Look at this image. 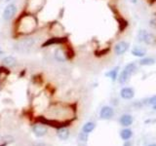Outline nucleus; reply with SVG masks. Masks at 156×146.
<instances>
[{
  "instance_id": "nucleus-1",
  "label": "nucleus",
  "mask_w": 156,
  "mask_h": 146,
  "mask_svg": "<svg viewBox=\"0 0 156 146\" xmlns=\"http://www.w3.org/2000/svg\"><path fill=\"white\" fill-rule=\"evenodd\" d=\"M138 38L140 42H143L146 45L149 46H153L156 44V36L155 34H153L152 32H148L145 29H143V30H140L139 34H138Z\"/></svg>"
},
{
  "instance_id": "nucleus-2",
  "label": "nucleus",
  "mask_w": 156,
  "mask_h": 146,
  "mask_svg": "<svg viewBox=\"0 0 156 146\" xmlns=\"http://www.w3.org/2000/svg\"><path fill=\"white\" fill-rule=\"evenodd\" d=\"M36 26V19L32 16L23 18V22L20 23V30L21 32L32 31Z\"/></svg>"
},
{
  "instance_id": "nucleus-3",
  "label": "nucleus",
  "mask_w": 156,
  "mask_h": 146,
  "mask_svg": "<svg viewBox=\"0 0 156 146\" xmlns=\"http://www.w3.org/2000/svg\"><path fill=\"white\" fill-rule=\"evenodd\" d=\"M34 44H35L34 38H24L15 44V49L20 52H27L34 46Z\"/></svg>"
},
{
  "instance_id": "nucleus-4",
  "label": "nucleus",
  "mask_w": 156,
  "mask_h": 146,
  "mask_svg": "<svg viewBox=\"0 0 156 146\" xmlns=\"http://www.w3.org/2000/svg\"><path fill=\"white\" fill-rule=\"evenodd\" d=\"M129 50V43L126 41H118L114 45V53L116 56H122Z\"/></svg>"
},
{
  "instance_id": "nucleus-5",
  "label": "nucleus",
  "mask_w": 156,
  "mask_h": 146,
  "mask_svg": "<svg viewBox=\"0 0 156 146\" xmlns=\"http://www.w3.org/2000/svg\"><path fill=\"white\" fill-rule=\"evenodd\" d=\"M17 13V6L15 4H9L8 6L4 9L3 12V19L5 21H10L14 18V16Z\"/></svg>"
},
{
  "instance_id": "nucleus-6",
  "label": "nucleus",
  "mask_w": 156,
  "mask_h": 146,
  "mask_svg": "<svg viewBox=\"0 0 156 146\" xmlns=\"http://www.w3.org/2000/svg\"><path fill=\"white\" fill-rule=\"evenodd\" d=\"M114 116V109L110 106H104L100 111V117L104 120H110Z\"/></svg>"
},
{
  "instance_id": "nucleus-7",
  "label": "nucleus",
  "mask_w": 156,
  "mask_h": 146,
  "mask_svg": "<svg viewBox=\"0 0 156 146\" xmlns=\"http://www.w3.org/2000/svg\"><path fill=\"white\" fill-rule=\"evenodd\" d=\"M54 57H55L56 61H58V62H65L67 61V54L66 52L62 48H57L55 52H54Z\"/></svg>"
},
{
  "instance_id": "nucleus-8",
  "label": "nucleus",
  "mask_w": 156,
  "mask_h": 146,
  "mask_svg": "<svg viewBox=\"0 0 156 146\" xmlns=\"http://www.w3.org/2000/svg\"><path fill=\"white\" fill-rule=\"evenodd\" d=\"M120 96L123 99H132L135 96V91L131 87H124L120 91Z\"/></svg>"
},
{
  "instance_id": "nucleus-9",
  "label": "nucleus",
  "mask_w": 156,
  "mask_h": 146,
  "mask_svg": "<svg viewBox=\"0 0 156 146\" xmlns=\"http://www.w3.org/2000/svg\"><path fill=\"white\" fill-rule=\"evenodd\" d=\"M32 131L36 136H38V137H41V136H44L47 134V128L45 126H43V125L37 124V125L33 126Z\"/></svg>"
},
{
  "instance_id": "nucleus-10",
  "label": "nucleus",
  "mask_w": 156,
  "mask_h": 146,
  "mask_svg": "<svg viewBox=\"0 0 156 146\" xmlns=\"http://www.w3.org/2000/svg\"><path fill=\"white\" fill-rule=\"evenodd\" d=\"M131 53H132V55H133V56L141 58V57H144L146 56V53H147V51H146V49L144 48V47L135 46V47H133V49H132Z\"/></svg>"
},
{
  "instance_id": "nucleus-11",
  "label": "nucleus",
  "mask_w": 156,
  "mask_h": 146,
  "mask_svg": "<svg viewBox=\"0 0 156 146\" xmlns=\"http://www.w3.org/2000/svg\"><path fill=\"white\" fill-rule=\"evenodd\" d=\"M119 122H120L121 126H123V127H129V126H131L132 124H133V122H134L133 116L130 115V114H124V115H122L120 117Z\"/></svg>"
},
{
  "instance_id": "nucleus-12",
  "label": "nucleus",
  "mask_w": 156,
  "mask_h": 146,
  "mask_svg": "<svg viewBox=\"0 0 156 146\" xmlns=\"http://www.w3.org/2000/svg\"><path fill=\"white\" fill-rule=\"evenodd\" d=\"M131 76H132L131 74H129V73L127 72L125 69H123V70H122V71L119 73L118 79H117V80H118V82L120 83V84L123 85V84H126V83L129 81V79H130V77H131Z\"/></svg>"
},
{
  "instance_id": "nucleus-13",
  "label": "nucleus",
  "mask_w": 156,
  "mask_h": 146,
  "mask_svg": "<svg viewBox=\"0 0 156 146\" xmlns=\"http://www.w3.org/2000/svg\"><path fill=\"white\" fill-rule=\"evenodd\" d=\"M139 63H140V65H143V66H150V65H153L155 63V60L151 57H144L140 60Z\"/></svg>"
},
{
  "instance_id": "nucleus-14",
  "label": "nucleus",
  "mask_w": 156,
  "mask_h": 146,
  "mask_svg": "<svg viewBox=\"0 0 156 146\" xmlns=\"http://www.w3.org/2000/svg\"><path fill=\"white\" fill-rule=\"evenodd\" d=\"M58 138L62 139V140H66L69 136V130H68L66 128H61L58 130V133H57Z\"/></svg>"
},
{
  "instance_id": "nucleus-15",
  "label": "nucleus",
  "mask_w": 156,
  "mask_h": 146,
  "mask_svg": "<svg viewBox=\"0 0 156 146\" xmlns=\"http://www.w3.org/2000/svg\"><path fill=\"white\" fill-rule=\"evenodd\" d=\"M132 135H133V131H132V130L130 129H124V130H121V133H120V136H121V138L127 141V140H129L131 137H132Z\"/></svg>"
},
{
  "instance_id": "nucleus-16",
  "label": "nucleus",
  "mask_w": 156,
  "mask_h": 146,
  "mask_svg": "<svg viewBox=\"0 0 156 146\" xmlns=\"http://www.w3.org/2000/svg\"><path fill=\"white\" fill-rule=\"evenodd\" d=\"M124 69L129 73V74L131 75H133L134 73L136 71V69H138V65H136V62H130L128 63L125 67H124Z\"/></svg>"
},
{
  "instance_id": "nucleus-17",
  "label": "nucleus",
  "mask_w": 156,
  "mask_h": 146,
  "mask_svg": "<svg viewBox=\"0 0 156 146\" xmlns=\"http://www.w3.org/2000/svg\"><path fill=\"white\" fill-rule=\"evenodd\" d=\"M118 73H119V67H115L112 70H110L109 72L106 73V76L109 77L112 81H116L118 79Z\"/></svg>"
},
{
  "instance_id": "nucleus-18",
  "label": "nucleus",
  "mask_w": 156,
  "mask_h": 146,
  "mask_svg": "<svg viewBox=\"0 0 156 146\" xmlns=\"http://www.w3.org/2000/svg\"><path fill=\"white\" fill-rule=\"evenodd\" d=\"M3 64L4 65H7V66H14L15 64H16V62H17V60L14 57L12 56H8L6 57H4L3 58Z\"/></svg>"
},
{
  "instance_id": "nucleus-19",
  "label": "nucleus",
  "mask_w": 156,
  "mask_h": 146,
  "mask_svg": "<svg viewBox=\"0 0 156 146\" xmlns=\"http://www.w3.org/2000/svg\"><path fill=\"white\" fill-rule=\"evenodd\" d=\"M63 41H66V39H63V38H51L44 43L42 45V47L44 48L46 46H50V45H52V44H60V43H62Z\"/></svg>"
},
{
  "instance_id": "nucleus-20",
  "label": "nucleus",
  "mask_w": 156,
  "mask_h": 146,
  "mask_svg": "<svg viewBox=\"0 0 156 146\" xmlns=\"http://www.w3.org/2000/svg\"><path fill=\"white\" fill-rule=\"evenodd\" d=\"M95 128H96V125L93 123V122H87V123L83 126L82 130L85 131V133H87V134H90L91 131L94 130Z\"/></svg>"
},
{
  "instance_id": "nucleus-21",
  "label": "nucleus",
  "mask_w": 156,
  "mask_h": 146,
  "mask_svg": "<svg viewBox=\"0 0 156 146\" xmlns=\"http://www.w3.org/2000/svg\"><path fill=\"white\" fill-rule=\"evenodd\" d=\"M78 138H79V140L82 141V142H87L88 138H89V134H87L85 131L82 130V133H80L79 135H78Z\"/></svg>"
},
{
  "instance_id": "nucleus-22",
  "label": "nucleus",
  "mask_w": 156,
  "mask_h": 146,
  "mask_svg": "<svg viewBox=\"0 0 156 146\" xmlns=\"http://www.w3.org/2000/svg\"><path fill=\"white\" fill-rule=\"evenodd\" d=\"M146 104H148V105H156V95L155 96H152L151 97H149V99H146Z\"/></svg>"
},
{
  "instance_id": "nucleus-23",
  "label": "nucleus",
  "mask_w": 156,
  "mask_h": 146,
  "mask_svg": "<svg viewBox=\"0 0 156 146\" xmlns=\"http://www.w3.org/2000/svg\"><path fill=\"white\" fill-rule=\"evenodd\" d=\"M124 146H131V143H130V141H129V140L125 141V143H124Z\"/></svg>"
},
{
  "instance_id": "nucleus-24",
  "label": "nucleus",
  "mask_w": 156,
  "mask_h": 146,
  "mask_svg": "<svg viewBox=\"0 0 156 146\" xmlns=\"http://www.w3.org/2000/svg\"><path fill=\"white\" fill-rule=\"evenodd\" d=\"M131 2H132V3H135V4H136V2H138V0H131Z\"/></svg>"
},
{
  "instance_id": "nucleus-25",
  "label": "nucleus",
  "mask_w": 156,
  "mask_h": 146,
  "mask_svg": "<svg viewBox=\"0 0 156 146\" xmlns=\"http://www.w3.org/2000/svg\"><path fill=\"white\" fill-rule=\"evenodd\" d=\"M147 146H156V143H151V144H149Z\"/></svg>"
},
{
  "instance_id": "nucleus-26",
  "label": "nucleus",
  "mask_w": 156,
  "mask_h": 146,
  "mask_svg": "<svg viewBox=\"0 0 156 146\" xmlns=\"http://www.w3.org/2000/svg\"><path fill=\"white\" fill-rule=\"evenodd\" d=\"M153 109H154V110H156V105H154V106H153Z\"/></svg>"
},
{
  "instance_id": "nucleus-27",
  "label": "nucleus",
  "mask_w": 156,
  "mask_h": 146,
  "mask_svg": "<svg viewBox=\"0 0 156 146\" xmlns=\"http://www.w3.org/2000/svg\"><path fill=\"white\" fill-rule=\"evenodd\" d=\"M6 1H7V2H8V1H10V0H6Z\"/></svg>"
}]
</instances>
